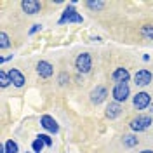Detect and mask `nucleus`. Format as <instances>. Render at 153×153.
I'll return each mask as SVG.
<instances>
[{
    "label": "nucleus",
    "instance_id": "nucleus-20",
    "mask_svg": "<svg viewBox=\"0 0 153 153\" xmlns=\"http://www.w3.org/2000/svg\"><path fill=\"white\" fill-rule=\"evenodd\" d=\"M10 45V42H9V35L7 33H0V49H7Z\"/></svg>",
    "mask_w": 153,
    "mask_h": 153
},
{
    "label": "nucleus",
    "instance_id": "nucleus-26",
    "mask_svg": "<svg viewBox=\"0 0 153 153\" xmlns=\"http://www.w3.org/2000/svg\"><path fill=\"white\" fill-rule=\"evenodd\" d=\"M152 111H153V105H152Z\"/></svg>",
    "mask_w": 153,
    "mask_h": 153
},
{
    "label": "nucleus",
    "instance_id": "nucleus-14",
    "mask_svg": "<svg viewBox=\"0 0 153 153\" xmlns=\"http://www.w3.org/2000/svg\"><path fill=\"white\" fill-rule=\"evenodd\" d=\"M137 144V137L134 136V134H127V136H124V146H127V148H134Z\"/></svg>",
    "mask_w": 153,
    "mask_h": 153
},
{
    "label": "nucleus",
    "instance_id": "nucleus-17",
    "mask_svg": "<svg viewBox=\"0 0 153 153\" xmlns=\"http://www.w3.org/2000/svg\"><path fill=\"white\" fill-rule=\"evenodd\" d=\"M5 144V153H18L19 152V146L16 141H12V139H9L7 143H4Z\"/></svg>",
    "mask_w": 153,
    "mask_h": 153
},
{
    "label": "nucleus",
    "instance_id": "nucleus-7",
    "mask_svg": "<svg viewBox=\"0 0 153 153\" xmlns=\"http://www.w3.org/2000/svg\"><path fill=\"white\" fill-rule=\"evenodd\" d=\"M132 103H134V108H137V110H144L146 106H150L152 97H150L148 92H137V94L134 96Z\"/></svg>",
    "mask_w": 153,
    "mask_h": 153
},
{
    "label": "nucleus",
    "instance_id": "nucleus-8",
    "mask_svg": "<svg viewBox=\"0 0 153 153\" xmlns=\"http://www.w3.org/2000/svg\"><path fill=\"white\" fill-rule=\"evenodd\" d=\"M106 96H108L106 87L97 85L96 89H92V91H91V101H92L94 105H99V103H103V101L106 99Z\"/></svg>",
    "mask_w": 153,
    "mask_h": 153
},
{
    "label": "nucleus",
    "instance_id": "nucleus-15",
    "mask_svg": "<svg viewBox=\"0 0 153 153\" xmlns=\"http://www.w3.org/2000/svg\"><path fill=\"white\" fill-rule=\"evenodd\" d=\"M141 35H143L146 40H153V26L152 25H144V26H141Z\"/></svg>",
    "mask_w": 153,
    "mask_h": 153
},
{
    "label": "nucleus",
    "instance_id": "nucleus-10",
    "mask_svg": "<svg viewBox=\"0 0 153 153\" xmlns=\"http://www.w3.org/2000/svg\"><path fill=\"white\" fill-rule=\"evenodd\" d=\"M37 73L42 78H49V76H52V73H54V68H52V65L49 63V61H38L37 63Z\"/></svg>",
    "mask_w": 153,
    "mask_h": 153
},
{
    "label": "nucleus",
    "instance_id": "nucleus-11",
    "mask_svg": "<svg viewBox=\"0 0 153 153\" xmlns=\"http://www.w3.org/2000/svg\"><path fill=\"white\" fill-rule=\"evenodd\" d=\"M111 76H113V80L117 84H127V80L131 78V73H129L127 68H117Z\"/></svg>",
    "mask_w": 153,
    "mask_h": 153
},
{
    "label": "nucleus",
    "instance_id": "nucleus-16",
    "mask_svg": "<svg viewBox=\"0 0 153 153\" xmlns=\"http://www.w3.org/2000/svg\"><path fill=\"white\" fill-rule=\"evenodd\" d=\"M9 84H12V82H10V76H9V71H4V70H0V85L5 89Z\"/></svg>",
    "mask_w": 153,
    "mask_h": 153
},
{
    "label": "nucleus",
    "instance_id": "nucleus-2",
    "mask_svg": "<svg viewBox=\"0 0 153 153\" xmlns=\"http://www.w3.org/2000/svg\"><path fill=\"white\" fill-rule=\"evenodd\" d=\"M152 124H153L152 117H148V115H137L136 118L131 120V129H132L134 132H143V131H146Z\"/></svg>",
    "mask_w": 153,
    "mask_h": 153
},
{
    "label": "nucleus",
    "instance_id": "nucleus-21",
    "mask_svg": "<svg viewBox=\"0 0 153 153\" xmlns=\"http://www.w3.org/2000/svg\"><path fill=\"white\" fill-rule=\"evenodd\" d=\"M37 137H40V139L45 143V146H52V137H51L49 134H38Z\"/></svg>",
    "mask_w": 153,
    "mask_h": 153
},
{
    "label": "nucleus",
    "instance_id": "nucleus-18",
    "mask_svg": "<svg viewBox=\"0 0 153 153\" xmlns=\"http://www.w3.org/2000/svg\"><path fill=\"white\" fill-rule=\"evenodd\" d=\"M44 146H45V143L40 139V137H37L33 143H31V148H33V152L35 153H42V150H44Z\"/></svg>",
    "mask_w": 153,
    "mask_h": 153
},
{
    "label": "nucleus",
    "instance_id": "nucleus-5",
    "mask_svg": "<svg viewBox=\"0 0 153 153\" xmlns=\"http://www.w3.org/2000/svg\"><path fill=\"white\" fill-rule=\"evenodd\" d=\"M152 71H148V70H139V71H136V75H134V84L139 87H146L148 84H152Z\"/></svg>",
    "mask_w": 153,
    "mask_h": 153
},
{
    "label": "nucleus",
    "instance_id": "nucleus-3",
    "mask_svg": "<svg viewBox=\"0 0 153 153\" xmlns=\"http://www.w3.org/2000/svg\"><path fill=\"white\" fill-rule=\"evenodd\" d=\"M75 68L80 71V73H89L91 68H92V59H91V56H89L87 52L78 54L76 59H75Z\"/></svg>",
    "mask_w": 153,
    "mask_h": 153
},
{
    "label": "nucleus",
    "instance_id": "nucleus-24",
    "mask_svg": "<svg viewBox=\"0 0 153 153\" xmlns=\"http://www.w3.org/2000/svg\"><path fill=\"white\" fill-rule=\"evenodd\" d=\"M9 59H12V56H2L0 57V63H5V61H9Z\"/></svg>",
    "mask_w": 153,
    "mask_h": 153
},
{
    "label": "nucleus",
    "instance_id": "nucleus-1",
    "mask_svg": "<svg viewBox=\"0 0 153 153\" xmlns=\"http://www.w3.org/2000/svg\"><path fill=\"white\" fill-rule=\"evenodd\" d=\"M84 18L76 12L75 5H68L66 9L63 10V14H61V18H59V25H65V23H82Z\"/></svg>",
    "mask_w": 153,
    "mask_h": 153
},
{
    "label": "nucleus",
    "instance_id": "nucleus-13",
    "mask_svg": "<svg viewBox=\"0 0 153 153\" xmlns=\"http://www.w3.org/2000/svg\"><path fill=\"white\" fill-rule=\"evenodd\" d=\"M122 113V106H120V103H110V105L106 106V117L110 118V120H113V118H117L118 115Z\"/></svg>",
    "mask_w": 153,
    "mask_h": 153
},
{
    "label": "nucleus",
    "instance_id": "nucleus-9",
    "mask_svg": "<svg viewBox=\"0 0 153 153\" xmlns=\"http://www.w3.org/2000/svg\"><path fill=\"white\" fill-rule=\"evenodd\" d=\"M21 7H23V10L26 14H37L42 9V4L38 0H23L21 2Z\"/></svg>",
    "mask_w": 153,
    "mask_h": 153
},
{
    "label": "nucleus",
    "instance_id": "nucleus-23",
    "mask_svg": "<svg viewBox=\"0 0 153 153\" xmlns=\"http://www.w3.org/2000/svg\"><path fill=\"white\" fill-rule=\"evenodd\" d=\"M42 28V25H33L31 28H30V35H33V33H37L38 30Z\"/></svg>",
    "mask_w": 153,
    "mask_h": 153
},
{
    "label": "nucleus",
    "instance_id": "nucleus-12",
    "mask_svg": "<svg viewBox=\"0 0 153 153\" xmlns=\"http://www.w3.org/2000/svg\"><path fill=\"white\" fill-rule=\"evenodd\" d=\"M9 76H10V82H12V85L14 87H23L25 85V75L16 70V68H10L9 70Z\"/></svg>",
    "mask_w": 153,
    "mask_h": 153
},
{
    "label": "nucleus",
    "instance_id": "nucleus-25",
    "mask_svg": "<svg viewBox=\"0 0 153 153\" xmlns=\"http://www.w3.org/2000/svg\"><path fill=\"white\" fill-rule=\"evenodd\" d=\"M139 153H153L152 150H143V152H139Z\"/></svg>",
    "mask_w": 153,
    "mask_h": 153
},
{
    "label": "nucleus",
    "instance_id": "nucleus-19",
    "mask_svg": "<svg viewBox=\"0 0 153 153\" xmlns=\"http://www.w3.org/2000/svg\"><path fill=\"white\" fill-rule=\"evenodd\" d=\"M85 5L89 7V9H92V10H99V9H103L106 4L105 2H92V0H89V2H85Z\"/></svg>",
    "mask_w": 153,
    "mask_h": 153
},
{
    "label": "nucleus",
    "instance_id": "nucleus-22",
    "mask_svg": "<svg viewBox=\"0 0 153 153\" xmlns=\"http://www.w3.org/2000/svg\"><path fill=\"white\" fill-rule=\"evenodd\" d=\"M66 78H70V76H68L66 73H61V75H59V84L65 85V84H66Z\"/></svg>",
    "mask_w": 153,
    "mask_h": 153
},
{
    "label": "nucleus",
    "instance_id": "nucleus-4",
    "mask_svg": "<svg viewBox=\"0 0 153 153\" xmlns=\"http://www.w3.org/2000/svg\"><path fill=\"white\" fill-rule=\"evenodd\" d=\"M129 94H131V91H129V85L127 84H117L113 87V91H111V96H113L115 103H124L129 99Z\"/></svg>",
    "mask_w": 153,
    "mask_h": 153
},
{
    "label": "nucleus",
    "instance_id": "nucleus-6",
    "mask_svg": "<svg viewBox=\"0 0 153 153\" xmlns=\"http://www.w3.org/2000/svg\"><path fill=\"white\" fill-rule=\"evenodd\" d=\"M40 125H42L45 131H49V132H52V134L59 132V125H57V122L51 117V115H42V118H40Z\"/></svg>",
    "mask_w": 153,
    "mask_h": 153
}]
</instances>
